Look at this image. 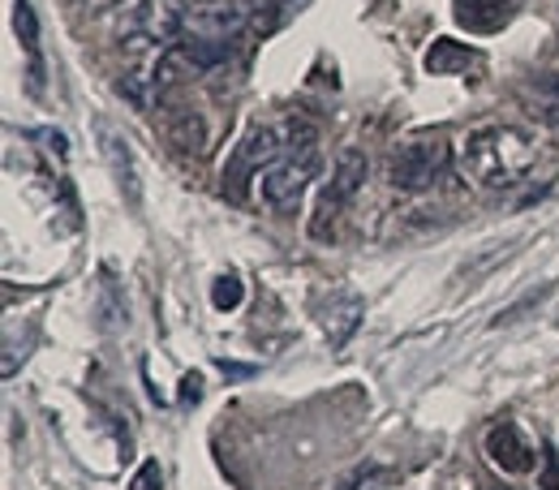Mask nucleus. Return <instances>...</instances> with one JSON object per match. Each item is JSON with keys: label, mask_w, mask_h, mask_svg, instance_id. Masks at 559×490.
<instances>
[{"label": "nucleus", "mask_w": 559, "mask_h": 490, "mask_svg": "<svg viewBox=\"0 0 559 490\" xmlns=\"http://www.w3.org/2000/svg\"><path fill=\"white\" fill-rule=\"evenodd\" d=\"M361 323V301L357 297H349L341 310H336V327H328V336H332V345H345L353 336V327Z\"/></svg>", "instance_id": "nucleus-14"}, {"label": "nucleus", "mask_w": 559, "mask_h": 490, "mask_svg": "<svg viewBox=\"0 0 559 490\" xmlns=\"http://www.w3.org/2000/svg\"><path fill=\"white\" fill-rule=\"evenodd\" d=\"M314 172H319L314 151H306V155H280L276 164H267V168L259 172V199H263L267 207L288 211L306 194V186H310Z\"/></svg>", "instance_id": "nucleus-4"}, {"label": "nucleus", "mask_w": 559, "mask_h": 490, "mask_svg": "<svg viewBox=\"0 0 559 490\" xmlns=\"http://www.w3.org/2000/svg\"><path fill=\"white\" fill-rule=\"evenodd\" d=\"M13 26H17V39H22L26 57H31V86L39 91V22H35V9H31V0H17Z\"/></svg>", "instance_id": "nucleus-12"}, {"label": "nucleus", "mask_w": 559, "mask_h": 490, "mask_svg": "<svg viewBox=\"0 0 559 490\" xmlns=\"http://www.w3.org/2000/svg\"><path fill=\"white\" fill-rule=\"evenodd\" d=\"M155 126H159L164 142H173L181 155H203L207 151V126L194 108H164Z\"/></svg>", "instance_id": "nucleus-10"}, {"label": "nucleus", "mask_w": 559, "mask_h": 490, "mask_svg": "<svg viewBox=\"0 0 559 490\" xmlns=\"http://www.w3.org/2000/svg\"><path fill=\"white\" fill-rule=\"evenodd\" d=\"M538 91H543L547 99H556V104H559V73H547V77H538Z\"/></svg>", "instance_id": "nucleus-17"}, {"label": "nucleus", "mask_w": 559, "mask_h": 490, "mask_svg": "<svg viewBox=\"0 0 559 490\" xmlns=\"http://www.w3.org/2000/svg\"><path fill=\"white\" fill-rule=\"evenodd\" d=\"M280 151H284V142H280V130H272V126H254V130L241 139L237 155H233V164L224 168V194L241 199V194H246L241 186H246L250 177H259L267 164H276Z\"/></svg>", "instance_id": "nucleus-5"}, {"label": "nucleus", "mask_w": 559, "mask_h": 490, "mask_svg": "<svg viewBox=\"0 0 559 490\" xmlns=\"http://www.w3.org/2000/svg\"><path fill=\"white\" fill-rule=\"evenodd\" d=\"M361 186H366V155H361L357 146H349V151H341L336 172H332V181H328L323 194H319V207H314V219H310V232H314V237H328V224L349 207Z\"/></svg>", "instance_id": "nucleus-3"}, {"label": "nucleus", "mask_w": 559, "mask_h": 490, "mask_svg": "<svg viewBox=\"0 0 559 490\" xmlns=\"http://www.w3.org/2000/svg\"><path fill=\"white\" fill-rule=\"evenodd\" d=\"M241 297H246V284L237 280V276H219V280L211 284V306L215 310H237Z\"/></svg>", "instance_id": "nucleus-13"}, {"label": "nucleus", "mask_w": 559, "mask_h": 490, "mask_svg": "<svg viewBox=\"0 0 559 490\" xmlns=\"http://www.w3.org/2000/svg\"><path fill=\"white\" fill-rule=\"evenodd\" d=\"M241 26H246V13H241L237 4H199V9H186V26H181V35L228 44V39H237Z\"/></svg>", "instance_id": "nucleus-7"}, {"label": "nucleus", "mask_w": 559, "mask_h": 490, "mask_svg": "<svg viewBox=\"0 0 559 490\" xmlns=\"http://www.w3.org/2000/svg\"><path fill=\"white\" fill-rule=\"evenodd\" d=\"M39 139L48 142V146H52L57 155H66V134H52V130H39Z\"/></svg>", "instance_id": "nucleus-18"}, {"label": "nucleus", "mask_w": 559, "mask_h": 490, "mask_svg": "<svg viewBox=\"0 0 559 490\" xmlns=\"http://www.w3.org/2000/svg\"><path fill=\"white\" fill-rule=\"evenodd\" d=\"M487 456L495 469H503L508 478H521V474H534V465H538V452H534V443L521 434V426H512V421H495L487 430Z\"/></svg>", "instance_id": "nucleus-6"}, {"label": "nucleus", "mask_w": 559, "mask_h": 490, "mask_svg": "<svg viewBox=\"0 0 559 490\" xmlns=\"http://www.w3.org/2000/svg\"><path fill=\"white\" fill-rule=\"evenodd\" d=\"M99 151H104V159H108V168H112V177H117V186H121L126 203H130V207H139L142 186H139V164H134L130 142L121 139L112 126H104V130H99Z\"/></svg>", "instance_id": "nucleus-9"}, {"label": "nucleus", "mask_w": 559, "mask_h": 490, "mask_svg": "<svg viewBox=\"0 0 559 490\" xmlns=\"http://www.w3.org/2000/svg\"><path fill=\"white\" fill-rule=\"evenodd\" d=\"M538 159V142L530 139L525 130L516 126H487L478 134H469L465 151H461V164H465V177L483 190H508L516 186Z\"/></svg>", "instance_id": "nucleus-1"}, {"label": "nucleus", "mask_w": 559, "mask_h": 490, "mask_svg": "<svg viewBox=\"0 0 559 490\" xmlns=\"http://www.w3.org/2000/svg\"><path fill=\"white\" fill-rule=\"evenodd\" d=\"M483 57L456 39H435V48L426 52V70L430 73H465L469 65H478Z\"/></svg>", "instance_id": "nucleus-11"}, {"label": "nucleus", "mask_w": 559, "mask_h": 490, "mask_svg": "<svg viewBox=\"0 0 559 490\" xmlns=\"http://www.w3.org/2000/svg\"><path fill=\"white\" fill-rule=\"evenodd\" d=\"M521 4L525 0H452V13L469 35H490L503 31L521 13Z\"/></svg>", "instance_id": "nucleus-8"}, {"label": "nucleus", "mask_w": 559, "mask_h": 490, "mask_svg": "<svg viewBox=\"0 0 559 490\" xmlns=\"http://www.w3.org/2000/svg\"><path fill=\"white\" fill-rule=\"evenodd\" d=\"M452 164V142L448 139H409L388 155V181L405 194L430 190Z\"/></svg>", "instance_id": "nucleus-2"}, {"label": "nucleus", "mask_w": 559, "mask_h": 490, "mask_svg": "<svg viewBox=\"0 0 559 490\" xmlns=\"http://www.w3.org/2000/svg\"><path fill=\"white\" fill-rule=\"evenodd\" d=\"M130 490H164V474H159V461H146L139 469V478L130 482Z\"/></svg>", "instance_id": "nucleus-15"}, {"label": "nucleus", "mask_w": 559, "mask_h": 490, "mask_svg": "<svg viewBox=\"0 0 559 490\" xmlns=\"http://www.w3.org/2000/svg\"><path fill=\"white\" fill-rule=\"evenodd\" d=\"M199 396H203V379L199 374H186L181 379V405H199Z\"/></svg>", "instance_id": "nucleus-16"}]
</instances>
